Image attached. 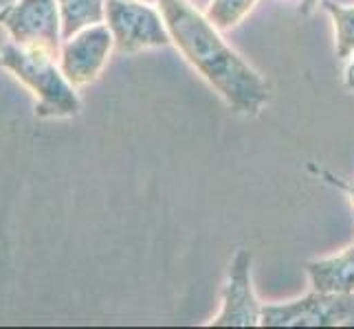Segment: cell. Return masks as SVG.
<instances>
[{"label": "cell", "instance_id": "1", "mask_svg": "<svg viewBox=\"0 0 354 329\" xmlns=\"http://www.w3.org/2000/svg\"><path fill=\"white\" fill-rule=\"evenodd\" d=\"M174 46L236 114L255 117L271 97L268 83L231 48L189 0H156Z\"/></svg>", "mask_w": 354, "mask_h": 329}, {"label": "cell", "instance_id": "2", "mask_svg": "<svg viewBox=\"0 0 354 329\" xmlns=\"http://www.w3.org/2000/svg\"><path fill=\"white\" fill-rule=\"evenodd\" d=\"M0 59L35 94V114L40 119H71L82 112L77 90L64 77L57 57L7 42Z\"/></svg>", "mask_w": 354, "mask_h": 329}, {"label": "cell", "instance_id": "3", "mask_svg": "<svg viewBox=\"0 0 354 329\" xmlns=\"http://www.w3.org/2000/svg\"><path fill=\"white\" fill-rule=\"evenodd\" d=\"M354 321V292H319L282 306H262V327H341Z\"/></svg>", "mask_w": 354, "mask_h": 329}, {"label": "cell", "instance_id": "4", "mask_svg": "<svg viewBox=\"0 0 354 329\" xmlns=\"http://www.w3.org/2000/svg\"><path fill=\"white\" fill-rule=\"evenodd\" d=\"M106 24L119 53L163 48L172 42L161 11L141 0H106Z\"/></svg>", "mask_w": 354, "mask_h": 329}, {"label": "cell", "instance_id": "5", "mask_svg": "<svg viewBox=\"0 0 354 329\" xmlns=\"http://www.w3.org/2000/svg\"><path fill=\"white\" fill-rule=\"evenodd\" d=\"M3 27L11 42L31 51H42L57 57L62 46V20L57 0H16L3 9Z\"/></svg>", "mask_w": 354, "mask_h": 329}, {"label": "cell", "instance_id": "6", "mask_svg": "<svg viewBox=\"0 0 354 329\" xmlns=\"http://www.w3.org/2000/svg\"><path fill=\"white\" fill-rule=\"evenodd\" d=\"M113 48V33L108 29V24L102 22L64 40L59 46L57 64L73 86L82 88L100 77Z\"/></svg>", "mask_w": 354, "mask_h": 329}, {"label": "cell", "instance_id": "7", "mask_svg": "<svg viewBox=\"0 0 354 329\" xmlns=\"http://www.w3.org/2000/svg\"><path fill=\"white\" fill-rule=\"evenodd\" d=\"M253 252L238 248L229 263L227 286L223 290V308L209 323L214 327H255L262 319V306L255 299L251 283Z\"/></svg>", "mask_w": 354, "mask_h": 329}, {"label": "cell", "instance_id": "8", "mask_svg": "<svg viewBox=\"0 0 354 329\" xmlns=\"http://www.w3.org/2000/svg\"><path fill=\"white\" fill-rule=\"evenodd\" d=\"M313 290L319 292H354V246L335 257L306 261Z\"/></svg>", "mask_w": 354, "mask_h": 329}, {"label": "cell", "instance_id": "9", "mask_svg": "<svg viewBox=\"0 0 354 329\" xmlns=\"http://www.w3.org/2000/svg\"><path fill=\"white\" fill-rule=\"evenodd\" d=\"M62 38L68 40L75 33L106 22V0H57Z\"/></svg>", "mask_w": 354, "mask_h": 329}, {"label": "cell", "instance_id": "10", "mask_svg": "<svg viewBox=\"0 0 354 329\" xmlns=\"http://www.w3.org/2000/svg\"><path fill=\"white\" fill-rule=\"evenodd\" d=\"M324 11H328L335 22V46L337 57L348 59L354 55V7L337 5L335 0H322Z\"/></svg>", "mask_w": 354, "mask_h": 329}, {"label": "cell", "instance_id": "11", "mask_svg": "<svg viewBox=\"0 0 354 329\" xmlns=\"http://www.w3.org/2000/svg\"><path fill=\"white\" fill-rule=\"evenodd\" d=\"M258 0H212L207 7V18L218 31H231L247 18Z\"/></svg>", "mask_w": 354, "mask_h": 329}, {"label": "cell", "instance_id": "12", "mask_svg": "<svg viewBox=\"0 0 354 329\" xmlns=\"http://www.w3.org/2000/svg\"><path fill=\"white\" fill-rule=\"evenodd\" d=\"M310 172H315L317 176L326 178V182H330V185H335V187H339V189H344V191L348 193V198H350L352 206H354V182H346L344 178H337L335 174L326 172V169H317L315 165H310Z\"/></svg>", "mask_w": 354, "mask_h": 329}, {"label": "cell", "instance_id": "13", "mask_svg": "<svg viewBox=\"0 0 354 329\" xmlns=\"http://www.w3.org/2000/svg\"><path fill=\"white\" fill-rule=\"evenodd\" d=\"M322 5V0H301V7H299V11H301V14H310V11L313 9H317V7H319Z\"/></svg>", "mask_w": 354, "mask_h": 329}, {"label": "cell", "instance_id": "14", "mask_svg": "<svg viewBox=\"0 0 354 329\" xmlns=\"http://www.w3.org/2000/svg\"><path fill=\"white\" fill-rule=\"evenodd\" d=\"M346 86L350 90H354V57H352V62H350V66L346 70Z\"/></svg>", "mask_w": 354, "mask_h": 329}, {"label": "cell", "instance_id": "15", "mask_svg": "<svg viewBox=\"0 0 354 329\" xmlns=\"http://www.w3.org/2000/svg\"><path fill=\"white\" fill-rule=\"evenodd\" d=\"M14 3H16V0H0V11L7 9L9 5H14Z\"/></svg>", "mask_w": 354, "mask_h": 329}, {"label": "cell", "instance_id": "16", "mask_svg": "<svg viewBox=\"0 0 354 329\" xmlns=\"http://www.w3.org/2000/svg\"><path fill=\"white\" fill-rule=\"evenodd\" d=\"M141 3H150V5H156V0H141Z\"/></svg>", "mask_w": 354, "mask_h": 329}, {"label": "cell", "instance_id": "17", "mask_svg": "<svg viewBox=\"0 0 354 329\" xmlns=\"http://www.w3.org/2000/svg\"><path fill=\"white\" fill-rule=\"evenodd\" d=\"M0 22H3V11H0ZM0 66H3V59H0Z\"/></svg>", "mask_w": 354, "mask_h": 329}]
</instances>
